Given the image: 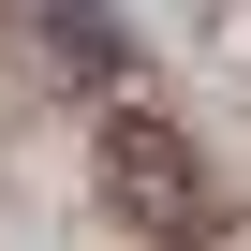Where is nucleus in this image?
<instances>
[{
  "label": "nucleus",
  "instance_id": "obj_2",
  "mask_svg": "<svg viewBox=\"0 0 251 251\" xmlns=\"http://www.w3.org/2000/svg\"><path fill=\"white\" fill-rule=\"evenodd\" d=\"M59 74H118V59H133V30H118V15H15Z\"/></svg>",
  "mask_w": 251,
  "mask_h": 251
},
{
  "label": "nucleus",
  "instance_id": "obj_1",
  "mask_svg": "<svg viewBox=\"0 0 251 251\" xmlns=\"http://www.w3.org/2000/svg\"><path fill=\"white\" fill-rule=\"evenodd\" d=\"M103 192H118V207H133L148 236H177V222L207 207V177H192V148L163 133V118H118V133H103Z\"/></svg>",
  "mask_w": 251,
  "mask_h": 251
}]
</instances>
